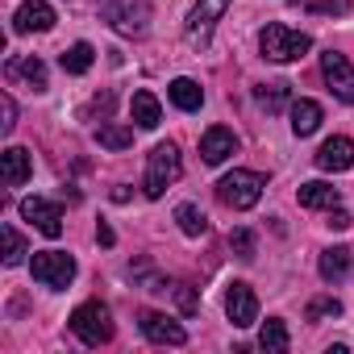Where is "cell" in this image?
<instances>
[{
    "mask_svg": "<svg viewBox=\"0 0 354 354\" xmlns=\"http://www.w3.org/2000/svg\"><path fill=\"white\" fill-rule=\"evenodd\" d=\"M230 246H234V254H238V259H246V263H250V259H254V250H259V238H254L250 230H234V234H230Z\"/></svg>",
    "mask_w": 354,
    "mask_h": 354,
    "instance_id": "obj_28",
    "label": "cell"
},
{
    "mask_svg": "<svg viewBox=\"0 0 354 354\" xmlns=\"http://www.w3.org/2000/svg\"><path fill=\"white\" fill-rule=\"evenodd\" d=\"M259 46H263V59H271V63H296L300 55H308L313 38L275 21V26H267V30L259 34Z\"/></svg>",
    "mask_w": 354,
    "mask_h": 354,
    "instance_id": "obj_1",
    "label": "cell"
},
{
    "mask_svg": "<svg viewBox=\"0 0 354 354\" xmlns=\"http://www.w3.org/2000/svg\"><path fill=\"white\" fill-rule=\"evenodd\" d=\"M167 96H171L175 109H184V113H196V109L205 104V88H201L196 80H188V75L171 80V84H167Z\"/></svg>",
    "mask_w": 354,
    "mask_h": 354,
    "instance_id": "obj_16",
    "label": "cell"
},
{
    "mask_svg": "<svg viewBox=\"0 0 354 354\" xmlns=\"http://www.w3.org/2000/svg\"><path fill=\"white\" fill-rule=\"evenodd\" d=\"M142 333H146L150 342H158V346H184V342H188L184 325L171 321V317H162V313H146V317H142Z\"/></svg>",
    "mask_w": 354,
    "mask_h": 354,
    "instance_id": "obj_14",
    "label": "cell"
},
{
    "mask_svg": "<svg viewBox=\"0 0 354 354\" xmlns=\"http://www.w3.org/2000/svg\"><path fill=\"white\" fill-rule=\"evenodd\" d=\"M100 17L117 30V34H146L150 26V0H100Z\"/></svg>",
    "mask_w": 354,
    "mask_h": 354,
    "instance_id": "obj_3",
    "label": "cell"
},
{
    "mask_svg": "<svg viewBox=\"0 0 354 354\" xmlns=\"http://www.w3.org/2000/svg\"><path fill=\"white\" fill-rule=\"evenodd\" d=\"M21 217H26L38 234H46V238H59V234H63V209L50 205V201H42V196H26V201H21Z\"/></svg>",
    "mask_w": 354,
    "mask_h": 354,
    "instance_id": "obj_9",
    "label": "cell"
},
{
    "mask_svg": "<svg viewBox=\"0 0 354 354\" xmlns=\"http://www.w3.org/2000/svg\"><path fill=\"white\" fill-rule=\"evenodd\" d=\"M225 9H230V0H196V9L188 13V30H184L188 42H192V46H205Z\"/></svg>",
    "mask_w": 354,
    "mask_h": 354,
    "instance_id": "obj_8",
    "label": "cell"
},
{
    "mask_svg": "<svg viewBox=\"0 0 354 354\" xmlns=\"http://www.w3.org/2000/svg\"><path fill=\"white\" fill-rule=\"evenodd\" d=\"M259 104L267 109V113H279L283 104H288V84L279 80V84H259Z\"/></svg>",
    "mask_w": 354,
    "mask_h": 354,
    "instance_id": "obj_26",
    "label": "cell"
},
{
    "mask_svg": "<svg viewBox=\"0 0 354 354\" xmlns=\"http://www.w3.org/2000/svg\"><path fill=\"white\" fill-rule=\"evenodd\" d=\"M96 142H100L104 150H129V146H133V129H129V125L109 121V125H100V129H96Z\"/></svg>",
    "mask_w": 354,
    "mask_h": 354,
    "instance_id": "obj_23",
    "label": "cell"
},
{
    "mask_svg": "<svg viewBox=\"0 0 354 354\" xmlns=\"http://www.w3.org/2000/svg\"><path fill=\"white\" fill-rule=\"evenodd\" d=\"M225 313H230V321H234L238 329L254 325V321H259V296H254V288L242 283V279H234L230 292H225Z\"/></svg>",
    "mask_w": 354,
    "mask_h": 354,
    "instance_id": "obj_10",
    "label": "cell"
},
{
    "mask_svg": "<svg viewBox=\"0 0 354 354\" xmlns=\"http://www.w3.org/2000/svg\"><path fill=\"white\" fill-rule=\"evenodd\" d=\"M175 300H180V313H188V317L201 308V300H196V292H192L188 283H180V288H175Z\"/></svg>",
    "mask_w": 354,
    "mask_h": 354,
    "instance_id": "obj_31",
    "label": "cell"
},
{
    "mask_svg": "<svg viewBox=\"0 0 354 354\" xmlns=\"http://www.w3.org/2000/svg\"><path fill=\"white\" fill-rule=\"evenodd\" d=\"M59 63H63V71H67V75H84V71L96 63V50H92L88 42H75L71 50H63V59H59Z\"/></svg>",
    "mask_w": 354,
    "mask_h": 354,
    "instance_id": "obj_21",
    "label": "cell"
},
{
    "mask_svg": "<svg viewBox=\"0 0 354 354\" xmlns=\"http://www.w3.org/2000/svg\"><path fill=\"white\" fill-rule=\"evenodd\" d=\"M263 188H267V180H263L259 171H230L225 180L217 184V196H221V201H225L230 209L246 213V209H254V205H259Z\"/></svg>",
    "mask_w": 354,
    "mask_h": 354,
    "instance_id": "obj_4",
    "label": "cell"
},
{
    "mask_svg": "<svg viewBox=\"0 0 354 354\" xmlns=\"http://www.w3.org/2000/svg\"><path fill=\"white\" fill-rule=\"evenodd\" d=\"M313 9H317V13H337V17H342V13H350V0H313Z\"/></svg>",
    "mask_w": 354,
    "mask_h": 354,
    "instance_id": "obj_32",
    "label": "cell"
},
{
    "mask_svg": "<svg viewBox=\"0 0 354 354\" xmlns=\"http://www.w3.org/2000/svg\"><path fill=\"white\" fill-rule=\"evenodd\" d=\"M71 329L84 346H104L113 337V321H109V308L100 300H88L71 313Z\"/></svg>",
    "mask_w": 354,
    "mask_h": 354,
    "instance_id": "obj_5",
    "label": "cell"
},
{
    "mask_svg": "<svg viewBox=\"0 0 354 354\" xmlns=\"http://www.w3.org/2000/svg\"><path fill=\"white\" fill-rule=\"evenodd\" d=\"M96 242H100V246H113V242H117V234H113V230L100 221V225H96Z\"/></svg>",
    "mask_w": 354,
    "mask_h": 354,
    "instance_id": "obj_34",
    "label": "cell"
},
{
    "mask_svg": "<svg viewBox=\"0 0 354 354\" xmlns=\"http://www.w3.org/2000/svg\"><path fill=\"white\" fill-rule=\"evenodd\" d=\"M234 150H238V138H234V129H225V125H213V129H205V138H201V158H205L209 167L225 162Z\"/></svg>",
    "mask_w": 354,
    "mask_h": 354,
    "instance_id": "obj_15",
    "label": "cell"
},
{
    "mask_svg": "<svg viewBox=\"0 0 354 354\" xmlns=\"http://www.w3.org/2000/svg\"><path fill=\"white\" fill-rule=\"evenodd\" d=\"M180 171H184L180 150H175L171 142L154 146V150H150V162H146V196H150V201H158L175 180H180Z\"/></svg>",
    "mask_w": 354,
    "mask_h": 354,
    "instance_id": "obj_2",
    "label": "cell"
},
{
    "mask_svg": "<svg viewBox=\"0 0 354 354\" xmlns=\"http://www.w3.org/2000/svg\"><path fill=\"white\" fill-rule=\"evenodd\" d=\"M259 346H263L267 354H283V350H288V329H283V321H279V317H271V321L263 325Z\"/></svg>",
    "mask_w": 354,
    "mask_h": 354,
    "instance_id": "obj_25",
    "label": "cell"
},
{
    "mask_svg": "<svg viewBox=\"0 0 354 354\" xmlns=\"http://www.w3.org/2000/svg\"><path fill=\"white\" fill-rule=\"evenodd\" d=\"M129 113H133L138 129H158V121H162V109H158V96L154 92H133Z\"/></svg>",
    "mask_w": 354,
    "mask_h": 354,
    "instance_id": "obj_17",
    "label": "cell"
},
{
    "mask_svg": "<svg viewBox=\"0 0 354 354\" xmlns=\"http://www.w3.org/2000/svg\"><path fill=\"white\" fill-rule=\"evenodd\" d=\"M321 317H342V300H333V296L313 300L308 304V321H321Z\"/></svg>",
    "mask_w": 354,
    "mask_h": 354,
    "instance_id": "obj_29",
    "label": "cell"
},
{
    "mask_svg": "<svg viewBox=\"0 0 354 354\" xmlns=\"http://www.w3.org/2000/svg\"><path fill=\"white\" fill-rule=\"evenodd\" d=\"M354 221H350V213H342V209H333L329 213V230H350Z\"/></svg>",
    "mask_w": 354,
    "mask_h": 354,
    "instance_id": "obj_33",
    "label": "cell"
},
{
    "mask_svg": "<svg viewBox=\"0 0 354 354\" xmlns=\"http://www.w3.org/2000/svg\"><path fill=\"white\" fill-rule=\"evenodd\" d=\"M175 221H180V230H184L188 238H205V234H209V217H205L196 205H180V209H175Z\"/></svg>",
    "mask_w": 354,
    "mask_h": 354,
    "instance_id": "obj_24",
    "label": "cell"
},
{
    "mask_svg": "<svg viewBox=\"0 0 354 354\" xmlns=\"http://www.w3.org/2000/svg\"><path fill=\"white\" fill-rule=\"evenodd\" d=\"M30 175H34V158H30V150L9 146L5 154H0V180H5V188H21Z\"/></svg>",
    "mask_w": 354,
    "mask_h": 354,
    "instance_id": "obj_13",
    "label": "cell"
},
{
    "mask_svg": "<svg viewBox=\"0 0 354 354\" xmlns=\"http://www.w3.org/2000/svg\"><path fill=\"white\" fill-rule=\"evenodd\" d=\"M13 125H17V104H13V96L5 92V96H0V129L9 133Z\"/></svg>",
    "mask_w": 354,
    "mask_h": 354,
    "instance_id": "obj_30",
    "label": "cell"
},
{
    "mask_svg": "<svg viewBox=\"0 0 354 354\" xmlns=\"http://www.w3.org/2000/svg\"><path fill=\"white\" fill-rule=\"evenodd\" d=\"M317 167H321V171H350V167H354V142L342 138V133L325 138L321 150H317Z\"/></svg>",
    "mask_w": 354,
    "mask_h": 354,
    "instance_id": "obj_12",
    "label": "cell"
},
{
    "mask_svg": "<svg viewBox=\"0 0 354 354\" xmlns=\"http://www.w3.org/2000/svg\"><path fill=\"white\" fill-rule=\"evenodd\" d=\"M346 271H350V250H346V246L321 250V279H325V283H342Z\"/></svg>",
    "mask_w": 354,
    "mask_h": 354,
    "instance_id": "obj_20",
    "label": "cell"
},
{
    "mask_svg": "<svg viewBox=\"0 0 354 354\" xmlns=\"http://www.w3.org/2000/svg\"><path fill=\"white\" fill-rule=\"evenodd\" d=\"M13 75H26L34 84V92H46V67H42V59H9V80Z\"/></svg>",
    "mask_w": 354,
    "mask_h": 354,
    "instance_id": "obj_22",
    "label": "cell"
},
{
    "mask_svg": "<svg viewBox=\"0 0 354 354\" xmlns=\"http://www.w3.org/2000/svg\"><path fill=\"white\" fill-rule=\"evenodd\" d=\"M317 125H321V104L308 100V96H300L292 104V133L296 138H308V133H317Z\"/></svg>",
    "mask_w": 354,
    "mask_h": 354,
    "instance_id": "obj_18",
    "label": "cell"
},
{
    "mask_svg": "<svg viewBox=\"0 0 354 354\" xmlns=\"http://www.w3.org/2000/svg\"><path fill=\"white\" fill-rule=\"evenodd\" d=\"M321 75L329 84V92L342 100V104H354V63L337 50H325L321 55Z\"/></svg>",
    "mask_w": 354,
    "mask_h": 354,
    "instance_id": "obj_7",
    "label": "cell"
},
{
    "mask_svg": "<svg viewBox=\"0 0 354 354\" xmlns=\"http://www.w3.org/2000/svg\"><path fill=\"white\" fill-rule=\"evenodd\" d=\"M55 26V9L46 0H26V5L13 13V30L17 34H46Z\"/></svg>",
    "mask_w": 354,
    "mask_h": 354,
    "instance_id": "obj_11",
    "label": "cell"
},
{
    "mask_svg": "<svg viewBox=\"0 0 354 354\" xmlns=\"http://www.w3.org/2000/svg\"><path fill=\"white\" fill-rule=\"evenodd\" d=\"M30 271H34V279H38L42 288L63 292V288L75 279V259L63 254V250H38V254L30 259Z\"/></svg>",
    "mask_w": 354,
    "mask_h": 354,
    "instance_id": "obj_6",
    "label": "cell"
},
{
    "mask_svg": "<svg viewBox=\"0 0 354 354\" xmlns=\"http://www.w3.org/2000/svg\"><path fill=\"white\" fill-rule=\"evenodd\" d=\"M296 201H300L304 209H337V188H329V184L313 180V184H300Z\"/></svg>",
    "mask_w": 354,
    "mask_h": 354,
    "instance_id": "obj_19",
    "label": "cell"
},
{
    "mask_svg": "<svg viewBox=\"0 0 354 354\" xmlns=\"http://www.w3.org/2000/svg\"><path fill=\"white\" fill-rule=\"evenodd\" d=\"M0 238H5V267H17V263H26V242H21V234H17L13 225H5V230H0Z\"/></svg>",
    "mask_w": 354,
    "mask_h": 354,
    "instance_id": "obj_27",
    "label": "cell"
}]
</instances>
